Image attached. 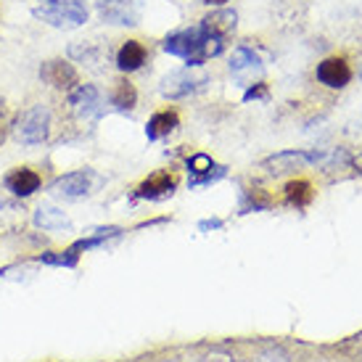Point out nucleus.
<instances>
[{"label": "nucleus", "instance_id": "obj_10", "mask_svg": "<svg viewBox=\"0 0 362 362\" xmlns=\"http://www.w3.org/2000/svg\"><path fill=\"white\" fill-rule=\"evenodd\" d=\"M262 69H264V64H262V59L257 56V51H254V48H249V45H241V48H235V51H233L230 74L235 77V80H241L243 85H252L249 80L259 77Z\"/></svg>", "mask_w": 362, "mask_h": 362}, {"label": "nucleus", "instance_id": "obj_18", "mask_svg": "<svg viewBox=\"0 0 362 362\" xmlns=\"http://www.w3.org/2000/svg\"><path fill=\"white\" fill-rule=\"evenodd\" d=\"M35 225L51 233L71 230V220L66 217V211L56 209V206H40V209L35 211Z\"/></svg>", "mask_w": 362, "mask_h": 362}, {"label": "nucleus", "instance_id": "obj_1", "mask_svg": "<svg viewBox=\"0 0 362 362\" xmlns=\"http://www.w3.org/2000/svg\"><path fill=\"white\" fill-rule=\"evenodd\" d=\"M164 51L182 61H188V66H202L206 59H214V56H220L225 51V40L211 37V35H206L202 30V24H196V27L167 35Z\"/></svg>", "mask_w": 362, "mask_h": 362}, {"label": "nucleus", "instance_id": "obj_15", "mask_svg": "<svg viewBox=\"0 0 362 362\" xmlns=\"http://www.w3.org/2000/svg\"><path fill=\"white\" fill-rule=\"evenodd\" d=\"M40 175L30 167H19L6 175V191H11L16 199H27L35 191H40Z\"/></svg>", "mask_w": 362, "mask_h": 362}, {"label": "nucleus", "instance_id": "obj_27", "mask_svg": "<svg viewBox=\"0 0 362 362\" xmlns=\"http://www.w3.org/2000/svg\"><path fill=\"white\" fill-rule=\"evenodd\" d=\"M209 362H233V360L225 357V354H214V357H209Z\"/></svg>", "mask_w": 362, "mask_h": 362}, {"label": "nucleus", "instance_id": "obj_14", "mask_svg": "<svg viewBox=\"0 0 362 362\" xmlns=\"http://www.w3.org/2000/svg\"><path fill=\"white\" fill-rule=\"evenodd\" d=\"M188 172H191V188H199V185H209V182L220 180L225 175V167L214 164L206 153H193L188 159Z\"/></svg>", "mask_w": 362, "mask_h": 362}, {"label": "nucleus", "instance_id": "obj_21", "mask_svg": "<svg viewBox=\"0 0 362 362\" xmlns=\"http://www.w3.org/2000/svg\"><path fill=\"white\" fill-rule=\"evenodd\" d=\"M69 56L74 61H80V64L95 66V64L101 61L103 51L98 48V45H88V42H80V45H71V48H69Z\"/></svg>", "mask_w": 362, "mask_h": 362}, {"label": "nucleus", "instance_id": "obj_17", "mask_svg": "<svg viewBox=\"0 0 362 362\" xmlns=\"http://www.w3.org/2000/svg\"><path fill=\"white\" fill-rule=\"evenodd\" d=\"M177 124H180V117H177V111H156L151 119H148V127H146V135H148V141H161V138H167L170 132L177 130Z\"/></svg>", "mask_w": 362, "mask_h": 362}, {"label": "nucleus", "instance_id": "obj_2", "mask_svg": "<svg viewBox=\"0 0 362 362\" xmlns=\"http://www.w3.org/2000/svg\"><path fill=\"white\" fill-rule=\"evenodd\" d=\"M35 16L45 24H51L56 30H74V27H82L90 11L82 0H45L42 6L32 11Z\"/></svg>", "mask_w": 362, "mask_h": 362}, {"label": "nucleus", "instance_id": "obj_16", "mask_svg": "<svg viewBox=\"0 0 362 362\" xmlns=\"http://www.w3.org/2000/svg\"><path fill=\"white\" fill-rule=\"evenodd\" d=\"M146 56H148V51H146V45L138 40H127L122 42V48L117 51V66H119V71H138L146 64Z\"/></svg>", "mask_w": 362, "mask_h": 362}, {"label": "nucleus", "instance_id": "obj_23", "mask_svg": "<svg viewBox=\"0 0 362 362\" xmlns=\"http://www.w3.org/2000/svg\"><path fill=\"white\" fill-rule=\"evenodd\" d=\"M270 98V90H267V85L264 82H257V85H249L246 93H243V101H267Z\"/></svg>", "mask_w": 362, "mask_h": 362}, {"label": "nucleus", "instance_id": "obj_13", "mask_svg": "<svg viewBox=\"0 0 362 362\" xmlns=\"http://www.w3.org/2000/svg\"><path fill=\"white\" fill-rule=\"evenodd\" d=\"M235 24H238V13L230 8H217L211 11L209 16L202 19V30L217 40H228L233 32H235Z\"/></svg>", "mask_w": 362, "mask_h": 362}, {"label": "nucleus", "instance_id": "obj_12", "mask_svg": "<svg viewBox=\"0 0 362 362\" xmlns=\"http://www.w3.org/2000/svg\"><path fill=\"white\" fill-rule=\"evenodd\" d=\"M177 188V180H175V175L170 172H156L151 175L148 180H143L138 185V191H135V199H148V202H161V199H167L172 196Z\"/></svg>", "mask_w": 362, "mask_h": 362}, {"label": "nucleus", "instance_id": "obj_26", "mask_svg": "<svg viewBox=\"0 0 362 362\" xmlns=\"http://www.w3.org/2000/svg\"><path fill=\"white\" fill-rule=\"evenodd\" d=\"M349 161H352V167H354V170H357V172H360V175H362V153H360V156H354V159H349Z\"/></svg>", "mask_w": 362, "mask_h": 362}, {"label": "nucleus", "instance_id": "obj_4", "mask_svg": "<svg viewBox=\"0 0 362 362\" xmlns=\"http://www.w3.org/2000/svg\"><path fill=\"white\" fill-rule=\"evenodd\" d=\"M209 82V74L202 69V66H185V69H177L167 74L161 80V95L170 98V101H177V98H188L193 93H199Z\"/></svg>", "mask_w": 362, "mask_h": 362}, {"label": "nucleus", "instance_id": "obj_22", "mask_svg": "<svg viewBox=\"0 0 362 362\" xmlns=\"http://www.w3.org/2000/svg\"><path fill=\"white\" fill-rule=\"evenodd\" d=\"M286 199H288V204H296V206H304V204L312 199V191H310V185L304 180L299 182H288L286 185Z\"/></svg>", "mask_w": 362, "mask_h": 362}, {"label": "nucleus", "instance_id": "obj_6", "mask_svg": "<svg viewBox=\"0 0 362 362\" xmlns=\"http://www.w3.org/2000/svg\"><path fill=\"white\" fill-rule=\"evenodd\" d=\"M95 182H98L95 172L80 170V172H69V175L59 177V180L51 185V191L56 193V196H61V199L74 202V199H85V196H90L93 188H95Z\"/></svg>", "mask_w": 362, "mask_h": 362}, {"label": "nucleus", "instance_id": "obj_24", "mask_svg": "<svg viewBox=\"0 0 362 362\" xmlns=\"http://www.w3.org/2000/svg\"><path fill=\"white\" fill-rule=\"evenodd\" d=\"M11 127V119H8V111H6V106L0 103V143H3V138H6V130Z\"/></svg>", "mask_w": 362, "mask_h": 362}, {"label": "nucleus", "instance_id": "obj_11", "mask_svg": "<svg viewBox=\"0 0 362 362\" xmlns=\"http://www.w3.org/2000/svg\"><path fill=\"white\" fill-rule=\"evenodd\" d=\"M317 80L325 85V88H333V90H339L344 85H349L352 80V69H349V64L339 56H331V59H325L317 64Z\"/></svg>", "mask_w": 362, "mask_h": 362}, {"label": "nucleus", "instance_id": "obj_5", "mask_svg": "<svg viewBox=\"0 0 362 362\" xmlns=\"http://www.w3.org/2000/svg\"><path fill=\"white\" fill-rule=\"evenodd\" d=\"M322 159H325V153L320 151H281L262 161V170H267L270 175H288V172L304 170Z\"/></svg>", "mask_w": 362, "mask_h": 362}, {"label": "nucleus", "instance_id": "obj_25", "mask_svg": "<svg viewBox=\"0 0 362 362\" xmlns=\"http://www.w3.org/2000/svg\"><path fill=\"white\" fill-rule=\"evenodd\" d=\"M257 362H288V360H286L281 352H267V354H262Z\"/></svg>", "mask_w": 362, "mask_h": 362}, {"label": "nucleus", "instance_id": "obj_3", "mask_svg": "<svg viewBox=\"0 0 362 362\" xmlns=\"http://www.w3.org/2000/svg\"><path fill=\"white\" fill-rule=\"evenodd\" d=\"M11 127H13V135H16L19 143H24V146H40L51 135V109L37 103V106L27 109L24 114H19V119L13 122Z\"/></svg>", "mask_w": 362, "mask_h": 362}, {"label": "nucleus", "instance_id": "obj_19", "mask_svg": "<svg viewBox=\"0 0 362 362\" xmlns=\"http://www.w3.org/2000/svg\"><path fill=\"white\" fill-rule=\"evenodd\" d=\"M138 103V90L130 80H117L111 88V106L117 111H130Z\"/></svg>", "mask_w": 362, "mask_h": 362}, {"label": "nucleus", "instance_id": "obj_28", "mask_svg": "<svg viewBox=\"0 0 362 362\" xmlns=\"http://www.w3.org/2000/svg\"><path fill=\"white\" fill-rule=\"evenodd\" d=\"M202 3H206V6H225L228 0H202Z\"/></svg>", "mask_w": 362, "mask_h": 362}, {"label": "nucleus", "instance_id": "obj_9", "mask_svg": "<svg viewBox=\"0 0 362 362\" xmlns=\"http://www.w3.org/2000/svg\"><path fill=\"white\" fill-rule=\"evenodd\" d=\"M98 16L109 24L135 27L141 8H138V0H98Z\"/></svg>", "mask_w": 362, "mask_h": 362}, {"label": "nucleus", "instance_id": "obj_8", "mask_svg": "<svg viewBox=\"0 0 362 362\" xmlns=\"http://www.w3.org/2000/svg\"><path fill=\"white\" fill-rule=\"evenodd\" d=\"M40 80L45 82V85L56 88V90H71V88L80 82V74H77V69L71 66L69 61L51 59L40 66Z\"/></svg>", "mask_w": 362, "mask_h": 362}, {"label": "nucleus", "instance_id": "obj_20", "mask_svg": "<svg viewBox=\"0 0 362 362\" xmlns=\"http://www.w3.org/2000/svg\"><path fill=\"white\" fill-rule=\"evenodd\" d=\"M42 264H53V267H77V262H80V252L71 246L66 252H48L40 257Z\"/></svg>", "mask_w": 362, "mask_h": 362}, {"label": "nucleus", "instance_id": "obj_7", "mask_svg": "<svg viewBox=\"0 0 362 362\" xmlns=\"http://www.w3.org/2000/svg\"><path fill=\"white\" fill-rule=\"evenodd\" d=\"M66 103L77 119H90L101 114V93L95 85H74L66 95Z\"/></svg>", "mask_w": 362, "mask_h": 362}]
</instances>
